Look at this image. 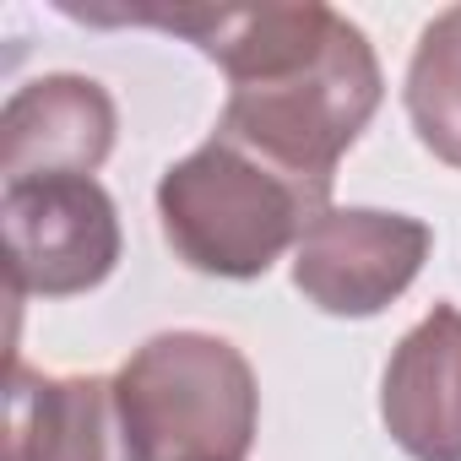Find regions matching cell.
<instances>
[{
	"label": "cell",
	"mask_w": 461,
	"mask_h": 461,
	"mask_svg": "<svg viewBox=\"0 0 461 461\" xmlns=\"http://www.w3.org/2000/svg\"><path fill=\"white\" fill-rule=\"evenodd\" d=\"M326 206L331 185L272 163L228 131H212L158 179V228L168 250L190 272L228 283L267 277L283 250H299Z\"/></svg>",
	"instance_id": "2"
},
{
	"label": "cell",
	"mask_w": 461,
	"mask_h": 461,
	"mask_svg": "<svg viewBox=\"0 0 461 461\" xmlns=\"http://www.w3.org/2000/svg\"><path fill=\"white\" fill-rule=\"evenodd\" d=\"M380 423L407 461H461V310L434 304L385 358Z\"/></svg>",
	"instance_id": "7"
},
{
	"label": "cell",
	"mask_w": 461,
	"mask_h": 461,
	"mask_svg": "<svg viewBox=\"0 0 461 461\" xmlns=\"http://www.w3.org/2000/svg\"><path fill=\"white\" fill-rule=\"evenodd\" d=\"M120 109L104 82L77 71H50L23 82L0 109V174L44 179V174H98L114 152Z\"/></svg>",
	"instance_id": "6"
},
{
	"label": "cell",
	"mask_w": 461,
	"mask_h": 461,
	"mask_svg": "<svg viewBox=\"0 0 461 461\" xmlns=\"http://www.w3.org/2000/svg\"><path fill=\"white\" fill-rule=\"evenodd\" d=\"M87 23H152L185 33L222 77L217 131L272 163L331 185L342 152L369 131L385 77L369 33L321 0L272 6H185V12H71Z\"/></svg>",
	"instance_id": "1"
},
{
	"label": "cell",
	"mask_w": 461,
	"mask_h": 461,
	"mask_svg": "<svg viewBox=\"0 0 461 461\" xmlns=\"http://www.w3.org/2000/svg\"><path fill=\"white\" fill-rule=\"evenodd\" d=\"M6 461H131L114 375H44L12 358Z\"/></svg>",
	"instance_id": "8"
},
{
	"label": "cell",
	"mask_w": 461,
	"mask_h": 461,
	"mask_svg": "<svg viewBox=\"0 0 461 461\" xmlns=\"http://www.w3.org/2000/svg\"><path fill=\"white\" fill-rule=\"evenodd\" d=\"M131 461H245L261 429L250 358L217 331H158L114 369Z\"/></svg>",
	"instance_id": "3"
},
{
	"label": "cell",
	"mask_w": 461,
	"mask_h": 461,
	"mask_svg": "<svg viewBox=\"0 0 461 461\" xmlns=\"http://www.w3.org/2000/svg\"><path fill=\"white\" fill-rule=\"evenodd\" d=\"M434 234L423 217L385 206H326L294 250V288L337 321L391 310L423 272Z\"/></svg>",
	"instance_id": "5"
},
{
	"label": "cell",
	"mask_w": 461,
	"mask_h": 461,
	"mask_svg": "<svg viewBox=\"0 0 461 461\" xmlns=\"http://www.w3.org/2000/svg\"><path fill=\"white\" fill-rule=\"evenodd\" d=\"M402 104H407V120H412L418 141L439 163L461 168V6L439 12L418 33L412 60H407Z\"/></svg>",
	"instance_id": "9"
},
{
	"label": "cell",
	"mask_w": 461,
	"mask_h": 461,
	"mask_svg": "<svg viewBox=\"0 0 461 461\" xmlns=\"http://www.w3.org/2000/svg\"><path fill=\"white\" fill-rule=\"evenodd\" d=\"M12 299H77L109 283L120 267L125 234L120 206L93 174H44L12 179L0 195Z\"/></svg>",
	"instance_id": "4"
}]
</instances>
